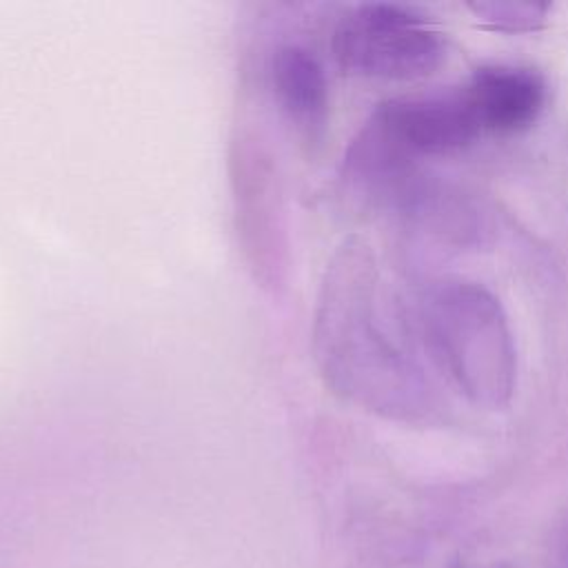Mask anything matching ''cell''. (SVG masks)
Masks as SVG:
<instances>
[{"label": "cell", "instance_id": "obj_1", "mask_svg": "<svg viewBox=\"0 0 568 568\" xmlns=\"http://www.w3.org/2000/svg\"><path fill=\"white\" fill-rule=\"evenodd\" d=\"M386 320L375 257L351 237L337 248L320 300L315 342L322 371L337 393L384 417H439L433 386Z\"/></svg>", "mask_w": 568, "mask_h": 568}, {"label": "cell", "instance_id": "obj_2", "mask_svg": "<svg viewBox=\"0 0 568 568\" xmlns=\"http://www.w3.org/2000/svg\"><path fill=\"white\" fill-rule=\"evenodd\" d=\"M422 339L437 366L488 410L510 404L517 386V353L499 300L477 282L439 280L417 302Z\"/></svg>", "mask_w": 568, "mask_h": 568}, {"label": "cell", "instance_id": "obj_6", "mask_svg": "<svg viewBox=\"0 0 568 568\" xmlns=\"http://www.w3.org/2000/svg\"><path fill=\"white\" fill-rule=\"evenodd\" d=\"M468 7L490 29L510 31V33L537 29L550 11L548 4L515 2V0H510V2H499V0L497 2H473Z\"/></svg>", "mask_w": 568, "mask_h": 568}, {"label": "cell", "instance_id": "obj_3", "mask_svg": "<svg viewBox=\"0 0 568 568\" xmlns=\"http://www.w3.org/2000/svg\"><path fill=\"white\" fill-rule=\"evenodd\" d=\"M339 69L357 78L413 80L433 73L446 58L437 29L399 4H359L333 31Z\"/></svg>", "mask_w": 568, "mask_h": 568}, {"label": "cell", "instance_id": "obj_5", "mask_svg": "<svg viewBox=\"0 0 568 568\" xmlns=\"http://www.w3.org/2000/svg\"><path fill=\"white\" fill-rule=\"evenodd\" d=\"M268 73L273 95L295 131L306 142L320 140L328 118V82L317 58L302 47L286 44L273 53Z\"/></svg>", "mask_w": 568, "mask_h": 568}, {"label": "cell", "instance_id": "obj_4", "mask_svg": "<svg viewBox=\"0 0 568 568\" xmlns=\"http://www.w3.org/2000/svg\"><path fill=\"white\" fill-rule=\"evenodd\" d=\"M462 93L479 133L495 135L526 131L546 104L544 80L530 69L508 64L477 69Z\"/></svg>", "mask_w": 568, "mask_h": 568}, {"label": "cell", "instance_id": "obj_7", "mask_svg": "<svg viewBox=\"0 0 568 568\" xmlns=\"http://www.w3.org/2000/svg\"><path fill=\"white\" fill-rule=\"evenodd\" d=\"M561 557H564V564L568 568V524L564 528V537H561Z\"/></svg>", "mask_w": 568, "mask_h": 568}]
</instances>
